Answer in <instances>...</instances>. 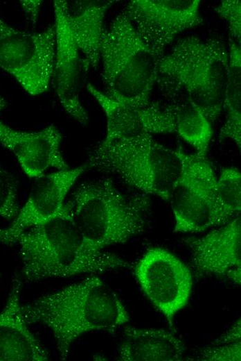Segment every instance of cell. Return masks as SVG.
Instances as JSON below:
<instances>
[{
	"label": "cell",
	"mask_w": 241,
	"mask_h": 361,
	"mask_svg": "<svg viewBox=\"0 0 241 361\" xmlns=\"http://www.w3.org/2000/svg\"><path fill=\"white\" fill-rule=\"evenodd\" d=\"M161 58L142 39L123 10L105 29L101 44L104 93L130 106H148Z\"/></svg>",
	"instance_id": "obj_6"
},
{
	"label": "cell",
	"mask_w": 241,
	"mask_h": 361,
	"mask_svg": "<svg viewBox=\"0 0 241 361\" xmlns=\"http://www.w3.org/2000/svg\"><path fill=\"white\" fill-rule=\"evenodd\" d=\"M216 200L224 224L238 217L241 210V174L238 168L222 169L216 181Z\"/></svg>",
	"instance_id": "obj_21"
},
{
	"label": "cell",
	"mask_w": 241,
	"mask_h": 361,
	"mask_svg": "<svg viewBox=\"0 0 241 361\" xmlns=\"http://www.w3.org/2000/svg\"><path fill=\"white\" fill-rule=\"evenodd\" d=\"M134 274L145 295L172 328L175 316L186 305L192 293L190 269L172 253L153 247L137 261Z\"/></svg>",
	"instance_id": "obj_9"
},
{
	"label": "cell",
	"mask_w": 241,
	"mask_h": 361,
	"mask_svg": "<svg viewBox=\"0 0 241 361\" xmlns=\"http://www.w3.org/2000/svg\"><path fill=\"white\" fill-rule=\"evenodd\" d=\"M24 278L99 274L129 265L117 255L90 246L81 233L69 203L56 218L21 233L16 240Z\"/></svg>",
	"instance_id": "obj_2"
},
{
	"label": "cell",
	"mask_w": 241,
	"mask_h": 361,
	"mask_svg": "<svg viewBox=\"0 0 241 361\" xmlns=\"http://www.w3.org/2000/svg\"><path fill=\"white\" fill-rule=\"evenodd\" d=\"M70 205L84 238L97 250L125 243L148 226V199L127 196L109 178L80 184Z\"/></svg>",
	"instance_id": "obj_4"
},
{
	"label": "cell",
	"mask_w": 241,
	"mask_h": 361,
	"mask_svg": "<svg viewBox=\"0 0 241 361\" xmlns=\"http://www.w3.org/2000/svg\"><path fill=\"white\" fill-rule=\"evenodd\" d=\"M85 165L87 169L114 175L128 186L166 201L182 167L179 150L163 146L150 134L102 141Z\"/></svg>",
	"instance_id": "obj_5"
},
{
	"label": "cell",
	"mask_w": 241,
	"mask_h": 361,
	"mask_svg": "<svg viewBox=\"0 0 241 361\" xmlns=\"http://www.w3.org/2000/svg\"><path fill=\"white\" fill-rule=\"evenodd\" d=\"M86 165L60 169L35 178L29 196L10 225L0 228V243L15 244L18 236L58 217L66 208L65 199Z\"/></svg>",
	"instance_id": "obj_11"
},
{
	"label": "cell",
	"mask_w": 241,
	"mask_h": 361,
	"mask_svg": "<svg viewBox=\"0 0 241 361\" xmlns=\"http://www.w3.org/2000/svg\"><path fill=\"white\" fill-rule=\"evenodd\" d=\"M199 0H132L123 10L160 57L179 33L203 23Z\"/></svg>",
	"instance_id": "obj_10"
},
{
	"label": "cell",
	"mask_w": 241,
	"mask_h": 361,
	"mask_svg": "<svg viewBox=\"0 0 241 361\" xmlns=\"http://www.w3.org/2000/svg\"><path fill=\"white\" fill-rule=\"evenodd\" d=\"M21 282L12 280L0 311V361H45L48 353L28 326L20 301Z\"/></svg>",
	"instance_id": "obj_16"
},
{
	"label": "cell",
	"mask_w": 241,
	"mask_h": 361,
	"mask_svg": "<svg viewBox=\"0 0 241 361\" xmlns=\"http://www.w3.org/2000/svg\"><path fill=\"white\" fill-rule=\"evenodd\" d=\"M62 135L51 124L38 131L15 130L0 121V144L13 153L25 174L37 178L50 169L69 168L60 146Z\"/></svg>",
	"instance_id": "obj_14"
},
{
	"label": "cell",
	"mask_w": 241,
	"mask_h": 361,
	"mask_svg": "<svg viewBox=\"0 0 241 361\" xmlns=\"http://www.w3.org/2000/svg\"><path fill=\"white\" fill-rule=\"evenodd\" d=\"M114 1H67V17L75 42L82 54L84 69L96 68L100 60V47L105 29L104 19Z\"/></svg>",
	"instance_id": "obj_17"
},
{
	"label": "cell",
	"mask_w": 241,
	"mask_h": 361,
	"mask_svg": "<svg viewBox=\"0 0 241 361\" xmlns=\"http://www.w3.org/2000/svg\"><path fill=\"white\" fill-rule=\"evenodd\" d=\"M171 106L175 120V133L193 146L197 155L206 157L213 133L211 123L189 100H182Z\"/></svg>",
	"instance_id": "obj_20"
},
{
	"label": "cell",
	"mask_w": 241,
	"mask_h": 361,
	"mask_svg": "<svg viewBox=\"0 0 241 361\" xmlns=\"http://www.w3.org/2000/svg\"><path fill=\"white\" fill-rule=\"evenodd\" d=\"M55 28L32 33L17 29L0 17V68L32 96L49 87L55 56Z\"/></svg>",
	"instance_id": "obj_8"
},
{
	"label": "cell",
	"mask_w": 241,
	"mask_h": 361,
	"mask_svg": "<svg viewBox=\"0 0 241 361\" xmlns=\"http://www.w3.org/2000/svg\"><path fill=\"white\" fill-rule=\"evenodd\" d=\"M42 2V1L38 0L20 1V5L22 10L33 24H35L37 21V17Z\"/></svg>",
	"instance_id": "obj_26"
},
{
	"label": "cell",
	"mask_w": 241,
	"mask_h": 361,
	"mask_svg": "<svg viewBox=\"0 0 241 361\" xmlns=\"http://www.w3.org/2000/svg\"><path fill=\"white\" fill-rule=\"evenodd\" d=\"M229 72V51L217 40L190 35L159 59L156 83L193 102L213 124L220 115Z\"/></svg>",
	"instance_id": "obj_3"
},
{
	"label": "cell",
	"mask_w": 241,
	"mask_h": 361,
	"mask_svg": "<svg viewBox=\"0 0 241 361\" xmlns=\"http://www.w3.org/2000/svg\"><path fill=\"white\" fill-rule=\"evenodd\" d=\"M216 12L228 24L231 36L240 41L241 3L240 0H224L215 8Z\"/></svg>",
	"instance_id": "obj_23"
},
{
	"label": "cell",
	"mask_w": 241,
	"mask_h": 361,
	"mask_svg": "<svg viewBox=\"0 0 241 361\" xmlns=\"http://www.w3.org/2000/svg\"><path fill=\"white\" fill-rule=\"evenodd\" d=\"M240 319H238L230 329L224 335H221L216 342H214L213 344L215 345H220L240 341Z\"/></svg>",
	"instance_id": "obj_25"
},
{
	"label": "cell",
	"mask_w": 241,
	"mask_h": 361,
	"mask_svg": "<svg viewBox=\"0 0 241 361\" xmlns=\"http://www.w3.org/2000/svg\"><path fill=\"white\" fill-rule=\"evenodd\" d=\"M182 167L170 193L174 231L198 233L224 225L216 200L217 177L206 157L179 150Z\"/></svg>",
	"instance_id": "obj_7"
},
{
	"label": "cell",
	"mask_w": 241,
	"mask_h": 361,
	"mask_svg": "<svg viewBox=\"0 0 241 361\" xmlns=\"http://www.w3.org/2000/svg\"><path fill=\"white\" fill-rule=\"evenodd\" d=\"M89 92L97 101L107 120L105 137L109 142L141 134L175 133V120L172 106L161 107L152 102L145 107H133L109 98L89 83Z\"/></svg>",
	"instance_id": "obj_13"
},
{
	"label": "cell",
	"mask_w": 241,
	"mask_h": 361,
	"mask_svg": "<svg viewBox=\"0 0 241 361\" xmlns=\"http://www.w3.org/2000/svg\"><path fill=\"white\" fill-rule=\"evenodd\" d=\"M229 72L225 90L224 108L226 119L219 133V138L234 141L237 146L241 147V101H240V46L233 40L229 39Z\"/></svg>",
	"instance_id": "obj_19"
},
{
	"label": "cell",
	"mask_w": 241,
	"mask_h": 361,
	"mask_svg": "<svg viewBox=\"0 0 241 361\" xmlns=\"http://www.w3.org/2000/svg\"><path fill=\"white\" fill-rule=\"evenodd\" d=\"M240 341L208 348L202 351L199 356V360L203 361H240Z\"/></svg>",
	"instance_id": "obj_24"
},
{
	"label": "cell",
	"mask_w": 241,
	"mask_h": 361,
	"mask_svg": "<svg viewBox=\"0 0 241 361\" xmlns=\"http://www.w3.org/2000/svg\"><path fill=\"white\" fill-rule=\"evenodd\" d=\"M240 217H237L202 237L188 240L196 269L240 285Z\"/></svg>",
	"instance_id": "obj_15"
},
{
	"label": "cell",
	"mask_w": 241,
	"mask_h": 361,
	"mask_svg": "<svg viewBox=\"0 0 241 361\" xmlns=\"http://www.w3.org/2000/svg\"><path fill=\"white\" fill-rule=\"evenodd\" d=\"M97 274L22 305L28 324L43 325L51 333L60 360L83 335L114 330L130 321L121 299Z\"/></svg>",
	"instance_id": "obj_1"
},
{
	"label": "cell",
	"mask_w": 241,
	"mask_h": 361,
	"mask_svg": "<svg viewBox=\"0 0 241 361\" xmlns=\"http://www.w3.org/2000/svg\"><path fill=\"white\" fill-rule=\"evenodd\" d=\"M56 37L53 68L55 87L64 110L77 122L85 124L88 114L80 98L82 60L67 17V1H53Z\"/></svg>",
	"instance_id": "obj_12"
},
{
	"label": "cell",
	"mask_w": 241,
	"mask_h": 361,
	"mask_svg": "<svg viewBox=\"0 0 241 361\" xmlns=\"http://www.w3.org/2000/svg\"><path fill=\"white\" fill-rule=\"evenodd\" d=\"M6 106V100H5L4 97L3 96V95L1 94V92H0V114L4 110Z\"/></svg>",
	"instance_id": "obj_27"
},
{
	"label": "cell",
	"mask_w": 241,
	"mask_h": 361,
	"mask_svg": "<svg viewBox=\"0 0 241 361\" xmlns=\"http://www.w3.org/2000/svg\"><path fill=\"white\" fill-rule=\"evenodd\" d=\"M186 350L184 342L171 331L130 327L125 330L118 358L122 361H174L181 360Z\"/></svg>",
	"instance_id": "obj_18"
},
{
	"label": "cell",
	"mask_w": 241,
	"mask_h": 361,
	"mask_svg": "<svg viewBox=\"0 0 241 361\" xmlns=\"http://www.w3.org/2000/svg\"><path fill=\"white\" fill-rule=\"evenodd\" d=\"M19 210L17 179L10 171L0 165V217L13 220Z\"/></svg>",
	"instance_id": "obj_22"
}]
</instances>
